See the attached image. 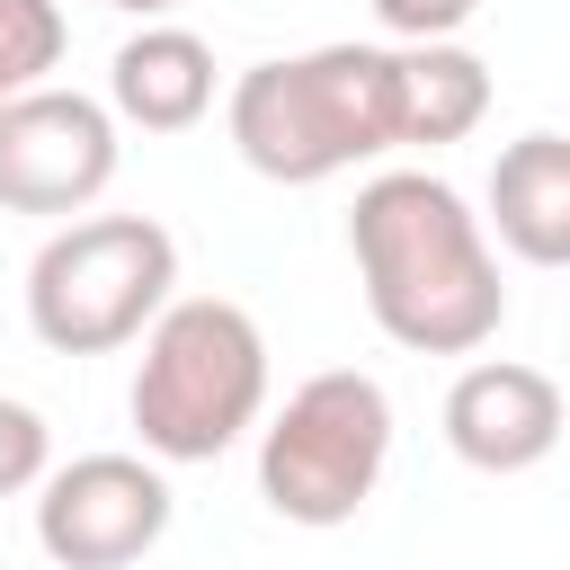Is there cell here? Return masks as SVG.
Instances as JSON below:
<instances>
[{"label":"cell","instance_id":"obj_1","mask_svg":"<svg viewBox=\"0 0 570 570\" xmlns=\"http://www.w3.org/2000/svg\"><path fill=\"white\" fill-rule=\"evenodd\" d=\"M347 249H356L365 312L392 347L472 356L499 338V321H508L499 249L436 169H374L347 205Z\"/></svg>","mask_w":570,"mask_h":570},{"label":"cell","instance_id":"obj_2","mask_svg":"<svg viewBox=\"0 0 570 570\" xmlns=\"http://www.w3.org/2000/svg\"><path fill=\"white\" fill-rule=\"evenodd\" d=\"M232 151L276 187H321L401 151V53L392 45H312L249 62L223 98Z\"/></svg>","mask_w":570,"mask_h":570},{"label":"cell","instance_id":"obj_3","mask_svg":"<svg viewBox=\"0 0 570 570\" xmlns=\"http://www.w3.org/2000/svg\"><path fill=\"white\" fill-rule=\"evenodd\" d=\"M134 436L151 463H214L267 419V330L232 294H178L142 330L134 365Z\"/></svg>","mask_w":570,"mask_h":570},{"label":"cell","instance_id":"obj_4","mask_svg":"<svg viewBox=\"0 0 570 570\" xmlns=\"http://www.w3.org/2000/svg\"><path fill=\"white\" fill-rule=\"evenodd\" d=\"M178 240L151 214H80L27 267V330L53 356L134 347L178 294Z\"/></svg>","mask_w":570,"mask_h":570},{"label":"cell","instance_id":"obj_5","mask_svg":"<svg viewBox=\"0 0 570 570\" xmlns=\"http://www.w3.org/2000/svg\"><path fill=\"white\" fill-rule=\"evenodd\" d=\"M392 463V392L356 365H330L285 392V410L258 428V499L285 525H347Z\"/></svg>","mask_w":570,"mask_h":570},{"label":"cell","instance_id":"obj_6","mask_svg":"<svg viewBox=\"0 0 570 570\" xmlns=\"http://www.w3.org/2000/svg\"><path fill=\"white\" fill-rule=\"evenodd\" d=\"M169 508L151 454H71L36 481V543L62 570H125L169 534Z\"/></svg>","mask_w":570,"mask_h":570},{"label":"cell","instance_id":"obj_7","mask_svg":"<svg viewBox=\"0 0 570 570\" xmlns=\"http://www.w3.org/2000/svg\"><path fill=\"white\" fill-rule=\"evenodd\" d=\"M116 178V116L89 89H18L0 98V205L9 214H89Z\"/></svg>","mask_w":570,"mask_h":570},{"label":"cell","instance_id":"obj_8","mask_svg":"<svg viewBox=\"0 0 570 570\" xmlns=\"http://www.w3.org/2000/svg\"><path fill=\"white\" fill-rule=\"evenodd\" d=\"M570 428V401L543 365H517V356H472L454 383H445V445L472 463V472H534Z\"/></svg>","mask_w":570,"mask_h":570},{"label":"cell","instance_id":"obj_9","mask_svg":"<svg viewBox=\"0 0 570 570\" xmlns=\"http://www.w3.org/2000/svg\"><path fill=\"white\" fill-rule=\"evenodd\" d=\"M214 107V45L178 18H151L116 45L107 62V116L142 125V134H187Z\"/></svg>","mask_w":570,"mask_h":570},{"label":"cell","instance_id":"obj_10","mask_svg":"<svg viewBox=\"0 0 570 570\" xmlns=\"http://www.w3.org/2000/svg\"><path fill=\"white\" fill-rule=\"evenodd\" d=\"M481 232H499V249H517L525 267H570V134L534 125L490 160Z\"/></svg>","mask_w":570,"mask_h":570},{"label":"cell","instance_id":"obj_11","mask_svg":"<svg viewBox=\"0 0 570 570\" xmlns=\"http://www.w3.org/2000/svg\"><path fill=\"white\" fill-rule=\"evenodd\" d=\"M401 53V142H463L490 116V62L454 45H392Z\"/></svg>","mask_w":570,"mask_h":570},{"label":"cell","instance_id":"obj_12","mask_svg":"<svg viewBox=\"0 0 570 570\" xmlns=\"http://www.w3.org/2000/svg\"><path fill=\"white\" fill-rule=\"evenodd\" d=\"M62 45H71L62 0H0V98L45 89L53 62H62Z\"/></svg>","mask_w":570,"mask_h":570},{"label":"cell","instance_id":"obj_13","mask_svg":"<svg viewBox=\"0 0 570 570\" xmlns=\"http://www.w3.org/2000/svg\"><path fill=\"white\" fill-rule=\"evenodd\" d=\"M53 472V428L27 410V401H0V499L36 490Z\"/></svg>","mask_w":570,"mask_h":570},{"label":"cell","instance_id":"obj_14","mask_svg":"<svg viewBox=\"0 0 570 570\" xmlns=\"http://www.w3.org/2000/svg\"><path fill=\"white\" fill-rule=\"evenodd\" d=\"M365 9H374V27L392 45H454L481 0H365Z\"/></svg>","mask_w":570,"mask_h":570},{"label":"cell","instance_id":"obj_15","mask_svg":"<svg viewBox=\"0 0 570 570\" xmlns=\"http://www.w3.org/2000/svg\"><path fill=\"white\" fill-rule=\"evenodd\" d=\"M107 9H125V18H142V27H151V18H169L178 0H107Z\"/></svg>","mask_w":570,"mask_h":570}]
</instances>
